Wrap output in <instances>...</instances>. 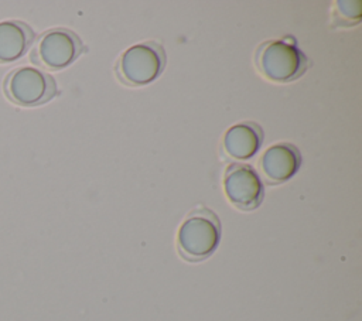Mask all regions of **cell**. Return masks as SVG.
Here are the masks:
<instances>
[{"instance_id":"1","label":"cell","mask_w":362,"mask_h":321,"mask_svg":"<svg viewBox=\"0 0 362 321\" xmlns=\"http://www.w3.org/2000/svg\"><path fill=\"white\" fill-rule=\"evenodd\" d=\"M221 240V222L208 208L191 211L177 232L178 255L187 262H201L209 257Z\"/></svg>"},{"instance_id":"2","label":"cell","mask_w":362,"mask_h":321,"mask_svg":"<svg viewBox=\"0 0 362 321\" xmlns=\"http://www.w3.org/2000/svg\"><path fill=\"white\" fill-rule=\"evenodd\" d=\"M255 64L257 71L273 82L298 79L310 65L301 49L283 40H269L260 44L255 52Z\"/></svg>"},{"instance_id":"3","label":"cell","mask_w":362,"mask_h":321,"mask_svg":"<svg viewBox=\"0 0 362 321\" xmlns=\"http://www.w3.org/2000/svg\"><path fill=\"white\" fill-rule=\"evenodd\" d=\"M165 66V51L157 41H144L126 49L115 65L123 85L143 86L154 81Z\"/></svg>"},{"instance_id":"4","label":"cell","mask_w":362,"mask_h":321,"mask_svg":"<svg viewBox=\"0 0 362 321\" xmlns=\"http://www.w3.org/2000/svg\"><path fill=\"white\" fill-rule=\"evenodd\" d=\"M3 91L10 102L18 106H38L51 100L57 92L55 79L35 66H17L8 72Z\"/></svg>"},{"instance_id":"5","label":"cell","mask_w":362,"mask_h":321,"mask_svg":"<svg viewBox=\"0 0 362 321\" xmlns=\"http://www.w3.org/2000/svg\"><path fill=\"white\" fill-rule=\"evenodd\" d=\"M85 47L82 40L68 28H51L44 31L30 52L33 64L57 71L71 65L82 52Z\"/></svg>"},{"instance_id":"6","label":"cell","mask_w":362,"mask_h":321,"mask_svg":"<svg viewBox=\"0 0 362 321\" xmlns=\"http://www.w3.org/2000/svg\"><path fill=\"white\" fill-rule=\"evenodd\" d=\"M223 189L229 202L242 209L253 211L264 197L263 182L253 167L243 163H232L223 175Z\"/></svg>"},{"instance_id":"7","label":"cell","mask_w":362,"mask_h":321,"mask_svg":"<svg viewBox=\"0 0 362 321\" xmlns=\"http://www.w3.org/2000/svg\"><path fill=\"white\" fill-rule=\"evenodd\" d=\"M300 165V150L291 143L273 144L260 158V168L269 184H280L290 180Z\"/></svg>"},{"instance_id":"8","label":"cell","mask_w":362,"mask_h":321,"mask_svg":"<svg viewBox=\"0 0 362 321\" xmlns=\"http://www.w3.org/2000/svg\"><path fill=\"white\" fill-rule=\"evenodd\" d=\"M262 141V127L253 122H242L225 132L222 137V151L235 160H246L257 153Z\"/></svg>"},{"instance_id":"9","label":"cell","mask_w":362,"mask_h":321,"mask_svg":"<svg viewBox=\"0 0 362 321\" xmlns=\"http://www.w3.org/2000/svg\"><path fill=\"white\" fill-rule=\"evenodd\" d=\"M33 28L20 20L0 21V64H10L23 58L33 45Z\"/></svg>"},{"instance_id":"10","label":"cell","mask_w":362,"mask_h":321,"mask_svg":"<svg viewBox=\"0 0 362 321\" xmlns=\"http://www.w3.org/2000/svg\"><path fill=\"white\" fill-rule=\"evenodd\" d=\"M334 8V23L335 25L349 27L361 21V1H337Z\"/></svg>"}]
</instances>
